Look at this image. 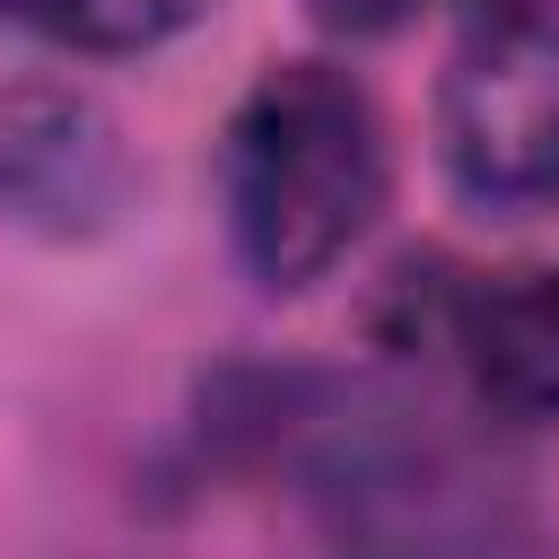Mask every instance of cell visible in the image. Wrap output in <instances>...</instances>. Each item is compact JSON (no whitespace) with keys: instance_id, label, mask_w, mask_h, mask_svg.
<instances>
[{"instance_id":"cell-1","label":"cell","mask_w":559,"mask_h":559,"mask_svg":"<svg viewBox=\"0 0 559 559\" xmlns=\"http://www.w3.org/2000/svg\"><path fill=\"white\" fill-rule=\"evenodd\" d=\"M393 183L384 122L367 87L332 61H271L218 148V192H227V236L253 288L297 297L323 271L349 262V245L376 227Z\"/></svg>"},{"instance_id":"cell-2","label":"cell","mask_w":559,"mask_h":559,"mask_svg":"<svg viewBox=\"0 0 559 559\" xmlns=\"http://www.w3.org/2000/svg\"><path fill=\"white\" fill-rule=\"evenodd\" d=\"M437 157L480 218L559 210V17L489 9L437 79Z\"/></svg>"},{"instance_id":"cell-3","label":"cell","mask_w":559,"mask_h":559,"mask_svg":"<svg viewBox=\"0 0 559 559\" xmlns=\"http://www.w3.org/2000/svg\"><path fill=\"white\" fill-rule=\"evenodd\" d=\"M131 148L114 114L52 79L0 87V227L44 245H87L131 210Z\"/></svg>"},{"instance_id":"cell-4","label":"cell","mask_w":559,"mask_h":559,"mask_svg":"<svg viewBox=\"0 0 559 559\" xmlns=\"http://www.w3.org/2000/svg\"><path fill=\"white\" fill-rule=\"evenodd\" d=\"M445 341L489 411L559 419V262H524L454 288Z\"/></svg>"},{"instance_id":"cell-5","label":"cell","mask_w":559,"mask_h":559,"mask_svg":"<svg viewBox=\"0 0 559 559\" xmlns=\"http://www.w3.org/2000/svg\"><path fill=\"white\" fill-rule=\"evenodd\" d=\"M210 0H0V26L61 44V52H148L183 35Z\"/></svg>"},{"instance_id":"cell-6","label":"cell","mask_w":559,"mask_h":559,"mask_svg":"<svg viewBox=\"0 0 559 559\" xmlns=\"http://www.w3.org/2000/svg\"><path fill=\"white\" fill-rule=\"evenodd\" d=\"M428 0H306V17L323 26V35H349V44H376V35H393V26H411Z\"/></svg>"},{"instance_id":"cell-7","label":"cell","mask_w":559,"mask_h":559,"mask_svg":"<svg viewBox=\"0 0 559 559\" xmlns=\"http://www.w3.org/2000/svg\"><path fill=\"white\" fill-rule=\"evenodd\" d=\"M489 9H550V0H472V17H489Z\"/></svg>"}]
</instances>
